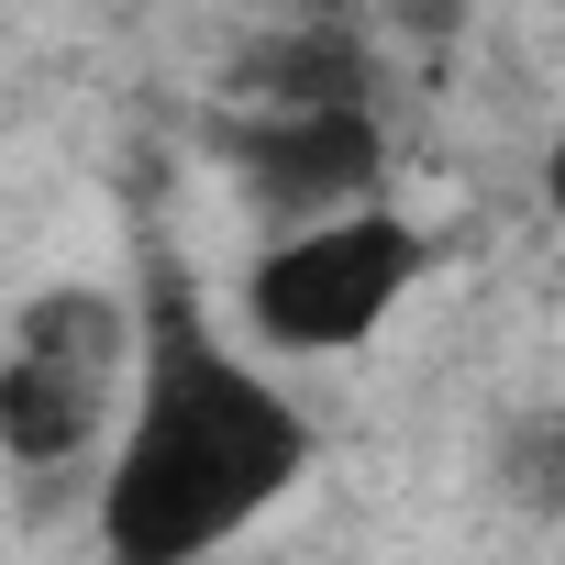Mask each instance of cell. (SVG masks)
Instances as JSON below:
<instances>
[{
    "instance_id": "6da1fadb",
    "label": "cell",
    "mask_w": 565,
    "mask_h": 565,
    "mask_svg": "<svg viewBox=\"0 0 565 565\" xmlns=\"http://www.w3.org/2000/svg\"><path fill=\"white\" fill-rule=\"evenodd\" d=\"M322 433L255 355H233L178 277L145 300V366L100 455V554L111 565H211L311 477Z\"/></svg>"
},
{
    "instance_id": "7a4b0ae2",
    "label": "cell",
    "mask_w": 565,
    "mask_h": 565,
    "mask_svg": "<svg viewBox=\"0 0 565 565\" xmlns=\"http://www.w3.org/2000/svg\"><path fill=\"white\" fill-rule=\"evenodd\" d=\"M134 366H145V322L122 289H89V277L34 289L12 311V344H0V466L67 477L89 444L122 433Z\"/></svg>"
},
{
    "instance_id": "3957f363",
    "label": "cell",
    "mask_w": 565,
    "mask_h": 565,
    "mask_svg": "<svg viewBox=\"0 0 565 565\" xmlns=\"http://www.w3.org/2000/svg\"><path fill=\"white\" fill-rule=\"evenodd\" d=\"M433 277V233L411 211H355L322 233H277L244 266V322L277 355H355L388 333V311Z\"/></svg>"
},
{
    "instance_id": "277c9868",
    "label": "cell",
    "mask_w": 565,
    "mask_h": 565,
    "mask_svg": "<svg viewBox=\"0 0 565 565\" xmlns=\"http://www.w3.org/2000/svg\"><path fill=\"white\" fill-rule=\"evenodd\" d=\"M222 167L233 189L266 211L277 233H322L355 211H388V134L377 100H333V111H233L222 122Z\"/></svg>"
},
{
    "instance_id": "5b68a950",
    "label": "cell",
    "mask_w": 565,
    "mask_h": 565,
    "mask_svg": "<svg viewBox=\"0 0 565 565\" xmlns=\"http://www.w3.org/2000/svg\"><path fill=\"white\" fill-rule=\"evenodd\" d=\"M333 100H377V67L344 23H277L233 56V111H333Z\"/></svg>"
},
{
    "instance_id": "8992f818",
    "label": "cell",
    "mask_w": 565,
    "mask_h": 565,
    "mask_svg": "<svg viewBox=\"0 0 565 565\" xmlns=\"http://www.w3.org/2000/svg\"><path fill=\"white\" fill-rule=\"evenodd\" d=\"M499 488L543 521H565V411H521L499 433Z\"/></svg>"
},
{
    "instance_id": "52a82bcc",
    "label": "cell",
    "mask_w": 565,
    "mask_h": 565,
    "mask_svg": "<svg viewBox=\"0 0 565 565\" xmlns=\"http://www.w3.org/2000/svg\"><path fill=\"white\" fill-rule=\"evenodd\" d=\"M543 200H554V222H565V134H554V156H543Z\"/></svg>"
}]
</instances>
